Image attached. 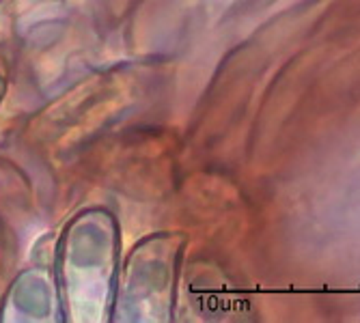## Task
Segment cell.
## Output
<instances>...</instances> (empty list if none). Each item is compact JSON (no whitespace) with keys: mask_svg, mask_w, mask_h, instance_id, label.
I'll use <instances>...</instances> for the list:
<instances>
[{"mask_svg":"<svg viewBox=\"0 0 360 323\" xmlns=\"http://www.w3.org/2000/svg\"><path fill=\"white\" fill-rule=\"evenodd\" d=\"M63 323H110L121 272V231L106 207L74 213L54 246Z\"/></svg>","mask_w":360,"mask_h":323,"instance_id":"1","label":"cell"},{"mask_svg":"<svg viewBox=\"0 0 360 323\" xmlns=\"http://www.w3.org/2000/svg\"><path fill=\"white\" fill-rule=\"evenodd\" d=\"M188 235L158 231L143 237L121 263L110 323H171Z\"/></svg>","mask_w":360,"mask_h":323,"instance_id":"2","label":"cell"},{"mask_svg":"<svg viewBox=\"0 0 360 323\" xmlns=\"http://www.w3.org/2000/svg\"><path fill=\"white\" fill-rule=\"evenodd\" d=\"M0 323H63L52 265H30L11 280L0 300Z\"/></svg>","mask_w":360,"mask_h":323,"instance_id":"3","label":"cell"},{"mask_svg":"<svg viewBox=\"0 0 360 323\" xmlns=\"http://www.w3.org/2000/svg\"><path fill=\"white\" fill-rule=\"evenodd\" d=\"M5 93H7V65L3 56H0V104L5 100Z\"/></svg>","mask_w":360,"mask_h":323,"instance_id":"4","label":"cell"},{"mask_svg":"<svg viewBox=\"0 0 360 323\" xmlns=\"http://www.w3.org/2000/svg\"><path fill=\"white\" fill-rule=\"evenodd\" d=\"M3 3H5V0H0V5H3Z\"/></svg>","mask_w":360,"mask_h":323,"instance_id":"5","label":"cell"}]
</instances>
